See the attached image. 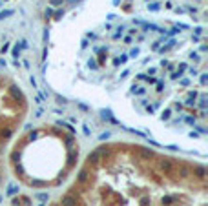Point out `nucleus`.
I'll list each match as a JSON object with an SVG mask.
<instances>
[{
	"label": "nucleus",
	"mask_w": 208,
	"mask_h": 206,
	"mask_svg": "<svg viewBox=\"0 0 208 206\" xmlns=\"http://www.w3.org/2000/svg\"><path fill=\"white\" fill-rule=\"evenodd\" d=\"M60 206H77V197H75L71 191H68L66 195H62L60 197Z\"/></svg>",
	"instance_id": "nucleus-1"
},
{
	"label": "nucleus",
	"mask_w": 208,
	"mask_h": 206,
	"mask_svg": "<svg viewBox=\"0 0 208 206\" xmlns=\"http://www.w3.org/2000/svg\"><path fill=\"white\" fill-rule=\"evenodd\" d=\"M8 193H9V195H13V193H17V186H9V190H8Z\"/></svg>",
	"instance_id": "nucleus-2"
},
{
	"label": "nucleus",
	"mask_w": 208,
	"mask_h": 206,
	"mask_svg": "<svg viewBox=\"0 0 208 206\" xmlns=\"http://www.w3.org/2000/svg\"><path fill=\"white\" fill-rule=\"evenodd\" d=\"M37 197L40 199V201H46V199H47V193H38Z\"/></svg>",
	"instance_id": "nucleus-3"
}]
</instances>
